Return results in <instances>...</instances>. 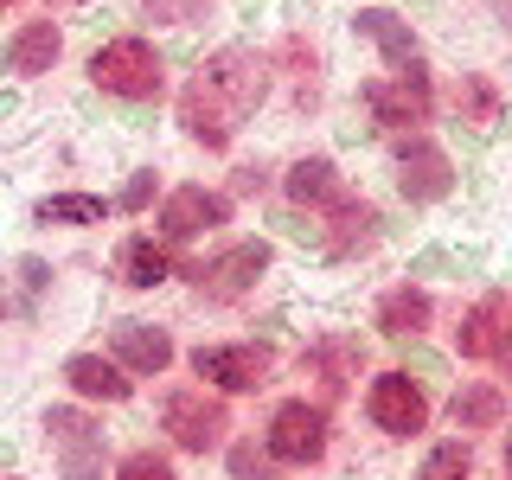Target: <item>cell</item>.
Returning a JSON list of instances; mask_svg holds the SVG:
<instances>
[{"instance_id":"6da1fadb","label":"cell","mask_w":512,"mask_h":480,"mask_svg":"<svg viewBox=\"0 0 512 480\" xmlns=\"http://www.w3.org/2000/svg\"><path fill=\"white\" fill-rule=\"evenodd\" d=\"M90 77H96V90H109V96L148 103V96H160V84H167V64H160V52L148 39H109L103 52L90 58Z\"/></svg>"},{"instance_id":"7a4b0ae2","label":"cell","mask_w":512,"mask_h":480,"mask_svg":"<svg viewBox=\"0 0 512 480\" xmlns=\"http://www.w3.org/2000/svg\"><path fill=\"white\" fill-rule=\"evenodd\" d=\"M160 429H167L180 448H192V455H212V448L224 442V429H231V416H224V404L205 397V391H167Z\"/></svg>"},{"instance_id":"3957f363","label":"cell","mask_w":512,"mask_h":480,"mask_svg":"<svg viewBox=\"0 0 512 480\" xmlns=\"http://www.w3.org/2000/svg\"><path fill=\"white\" fill-rule=\"evenodd\" d=\"M269 455L288 461V468H308V461L327 455V410L295 397V404H276L269 416Z\"/></svg>"},{"instance_id":"277c9868","label":"cell","mask_w":512,"mask_h":480,"mask_svg":"<svg viewBox=\"0 0 512 480\" xmlns=\"http://www.w3.org/2000/svg\"><path fill=\"white\" fill-rule=\"evenodd\" d=\"M365 103H372L378 128H416L436 109V90H429L423 64H410V71H391V77H378V84H365Z\"/></svg>"},{"instance_id":"5b68a950","label":"cell","mask_w":512,"mask_h":480,"mask_svg":"<svg viewBox=\"0 0 512 480\" xmlns=\"http://www.w3.org/2000/svg\"><path fill=\"white\" fill-rule=\"evenodd\" d=\"M263 269H269V244H231V250H218L212 263H192L186 276L205 301H244Z\"/></svg>"},{"instance_id":"8992f818","label":"cell","mask_w":512,"mask_h":480,"mask_svg":"<svg viewBox=\"0 0 512 480\" xmlns=\"http://www.w3.org/2000/svg\"><path fill=\"white\" fill-rule=\"evenodd\" d=\"M45 436H52L64 480H103V429L84 410H52L45 416Z\"/></svg>"},{"instance_id":"52a82bcc","label":"cell","mask_w":512,"mask_h":480,"mask_svg":"<svg viewBox=\"0 0 512 480\" xmlns=\"http://www.w3.org/2000/svg\"><path fill=\"white\" fill-rule=\"evenodd\" d=\"M365 410H372V423L384 436H416L429 423V397L410 372H378L372 391H365Z\"/></svg>"},{"instance_id":"ba28073f","label":"cell","mask_w":512,"mask_h":480,"mask_svg":"<svg viewBox=\"0 0 512 480\" xmlns=\"http://www.w3.org/2000/svg\"><path fill=\"white\" fill-rule=\"evenodd\" d=\"M397 192H404L410 205H436L455 192V160H448L436 141L410 135L404 148H397Z\"/></svg>"},{"instance_id":"9c48e42d","label":"cell","mask_w":512,"mask_h":480,"mask_svg":"<svg viewBox=\"0 0 512 480\" xmlns=\"http://www.w3.org/2000/svg\"><path fill=\"white\" fill-rule=\"evenodd\" d=\"M180 122H186V135L199 141V148L218 154V148H231V135H237V122H244V116H237V109L224 103V90L199 71V77L180 90Z\"/></svg>"},{"instance_id":"30bf717a","label":"cell","mask_w":512,"mask_h":480,"mask_svg":"<svg viewBox=\"0 0 512 480\" xmlns=\"http://www.w3.org/2000/svg\"><path fill=\"white\" fill-rule=\"evenodd\" d=\"M269 365H276L269 346H199L192 352V372L205 384H218V391H263Z\"/></svg>"},{"instance_id":"8fae6325","label":"cell","mask_w":512,"mask_h":480,"mask_svg":"<svg viewBox=\"0 0 512 480\" xmlns=\"http://www.w3.org/2000/svg\"><path fill=\"white\" fill-rule=\"evenodd\" d=\"M506 346H512V295H480L461 320V359L493 365L506 359Z\"/></svg>"},{"instance_id":"7c38bea8","label":"cell","mask_w":512,"mask_h":480,"mask_svg":"<svg viewBox=\"0 0 512 480\" xmlns=\"http://www.w3.org/2000/svg\"><path fill=\"white\" fill-rule=\"evenodd\" d=\"M154 224H160L167 244H186V237L224 224V199H218V192H205V186H180V192H167V205H160Z\"/></svg>"},{"instance_id":"4fadbf2b","label":"cell","mask_w":512,"mask_h":480,"mask_svg":"<svg viewBox=\"0 0 512 480\" xmlns=\"http://www.w3.org/2000/svg\"><path fill=\"white\" fill-rule=\"evenodd\" d=\"M109 346H116V359L141 378H160L173 365V340L160 327H148V320H122V327L109 333Z\"/></svg>"},{"instance_id":"5bb4252c","label":"cell","mask_w":512,"mask_h":480,"mask_svg":"<svg viewBox=\"0 0 512 480\" xmlns=\"http://www.w3.org/2000/svg\"><path fill=\"white\" fill-rule=\"evenodd\" d=\"M327 250L333 256H359V250H372L378 244V212L359 199V192H346L340 205H327Z\"/></svg>"},{"instance_id":"9a60e30c","label":"cell","mask_w":512,"mask_h":480,"mask_svg":"<svg viewBox=\"0 0 512 480\" xmlns=\"http://www.w3.org/2000/svg\"><path fill=\"white\" fill-rule=\"evenodd\" d=\"M352 26H359L365 39L378 45L391 71H410V64H423V52H416V32H410L404 20H397L391 7H359V20H352Z\"/></svg>"},{"instance_id":"2e32d148","label":"cell","mask_w":512,"mask_h":480,"mask_svg":"<svg viewBox=\"0 0 512 480\" xmlns=\"http://www.w3.org/2000/svg\"><path fill=\"white\" fill-rule=\"evenodd\" d=\"M64 52V32L52 20H26L20 32L7 39V71H20V77H39V71H52Z\"/></svg>"},{"instance_id":"e0dca14e","label":"cell","mask_w":512,"mask_h":480,"mask_svg":"<svg viewBox=\"0 0 512 480\" xmlns=\"http://www.w3.org/2000/svg\"><path fill=\"white\" fill-rule=\"evenodd\" d=\"M64 384H71L77 397H103V404H122V397L135 391V378H122V365H109L103 352H77V359H64Z\"/></svg>"},{"instance_id":"ac0fdd59","label":"cell","mask_w":512,"mask_h":480,"mask_svg":"<svg viewBox=\"0 0 512 480\" xmlns=\"http://www.w3.org/2000/svg\"><path fill=\"white\" fill-rule=\"evenodd\" d=\"M288 199L295 205H314V212H327V205H340L346 199V186H340V173H333V160H295L288 167Z\"/></svg>"},{"instance_id":"d6986e66","label":"cell","mask_w":512,"mask_h":480,"mask_svg":"<svg viewBox=\"0 0 512 480\" xmlns=\"http://www.w3.org/2000/svg\"><path fill=\"white\" fill-rule=\"evenodd\" d=\"M429 327V295L423 288H391V295L378 301V333H391V340H416V333Z\"/></svg>"},{"instance_id":"ffe728a7","label":"cell","mask_w":512,"mask_h":480,"mask_svg":"<svg viewBox=\"0 0 512 480\" xmlns=\"http://www.w3.org/2000/svg\"><path fill=\"white\" fill-rule=\"evenodd\" d=\"M116 269H122L128 288H154V282L173 276V256H167V244H154V237H128L122 256H116Z\"/></svg>"},{"instance_id":"44dd1931","label":"cell","mask_w":512,"mask_h":480,"mask_svg":"<svg viewBox=\"0 0 512 480\" xmlns=\"http://www.w3.org/2000/svg\"><path fill=\"white\" fill-rule=\"evenodd\" d=\"M301 372H314L327 391H346V378H359V352L346 340H320V346L301 352Z\"/></svg>"},{"instance_id":"7402d4cb","label":"cell","mask_w":512,"mask_h":480,"mask_svg":"<svg viewBox=\"0 0 512 480\" xmlns=\"http://www.w3.org/2000/svg\"><path fill=\"white\" fill-rule=\"evenodd\" d=\"M455 429H500L506 416V391L500 384H468V391H455Z\"/></svg>"},{"instance_id":"603a6c76","label":"cell","mask_w":512,"mask_h":480,"mask_svg":"<svg viewBox=\"0 0 512 480\" xmlns=\"http://www.w3.org/2000/svg\"><path fill=\"white\" fill-rule=\"evenodd\" d=\"M109 218V199L96 192H58V199L39 205V224H103Z\"/></svg>"},{"instance_id":"cb8c5ba5","label":"cell","mask_w":512,"mask_h":480,"mask_svg":"<svg viewBox=\"0 0 512 480\" xmlns=\"http://www.w3.org/2000/svg\"><path fill=\"white\" fill-rule=\"evenodd\" d=\"M455 103H461V116H468L474 128H493V122H500V90H493L487 77H461Z\"/></svg>"},{"instance_id":"d4e9b609","label":"cell","mask_w":512,"mask_h":480,"mask_svg":"<svg viewBox=\"0 0 512 480\" xmlns=\"http://www.w3.org/2000/svg\"><path fill=\"white\" fill-rule=\"evenodd\" d=\"M468 474H474L468 442H442V448H429V461H423V474H416V480H468Z\"/></svg>"},{"instance_id":"484cf974","label":"cell","mask_w":512,"mask_h":480,"mask_svg":"<svg viewBox=\"0 0 512 480\" xmlns=\"http://www.w3.org/2000/svg\"><path fill=\"white\" fill-rule=\"evenodd\" d=\"M116 480H180V474H173V461H167V455L141 448V455H128L122 468H116Z\"/></svg>"},{"instance_id":"4316f807","label":"cell","mask_w":512,"mask_h":480,"mask_svg":"<svg viewBox=\"0 0 512 480\" xmlns=\"http://www.w3.org/2000/svg\"><path fill=\"white\" fill-rule=\"evenodd\" d=\"M231 474L237 480H276V455H269V448H231Z\"/></svg>"},{"instance_id":"83f0119b","label":"cell","mask_w":512,"mask_h":480,"mask_svg":"<svg viewBox=\"0 0 512 480\" xmlns=\"http://www.w3.org/2000/svg\"><path fill=\"white\" fill-rule=\"evenodd\" d=\"M148 199H154V173H135V180L122 186V212H141Z\"/></svg>"},{"instance_id":"f1b7e54d","label":"cell","mask_w":512,"mask_h":480,"mask_svg":"<svg viewBox=\"0 0 512 480\" xmlns=\"http://www.w3.org/2000/svg\"><path fill=\"white\" fill-rule=\"evenodd\" d=\"M506 480H512V442H506Z\"/></svg>"},{"instance_id":"f546056e","label":"cell","mask_w":512,"mask_h":480,"mask_svg":"<svg viewBox=\"0 0 512 480\" xmlns=\"http://www.w3.org/2000/svg\"><path fill=\"white\" fill-rule=\"evenodd\" d=\"M500 365H506V378H512V346H506V359H500Z\"/></svg>"},{"instance_id":"4dcf8cb0","label":"cell","mask_w":512,"mask_h":480,"mask_svg":"<svg viewBox=\"0 0 512 480\" xmlns=\"http://www.w3.org/2000/svg\"><path fill=\"white\" fill-rule=\"evenodd\" d=\"M0 7H13V0H0Z\"/></svg>"}]
</instances>
